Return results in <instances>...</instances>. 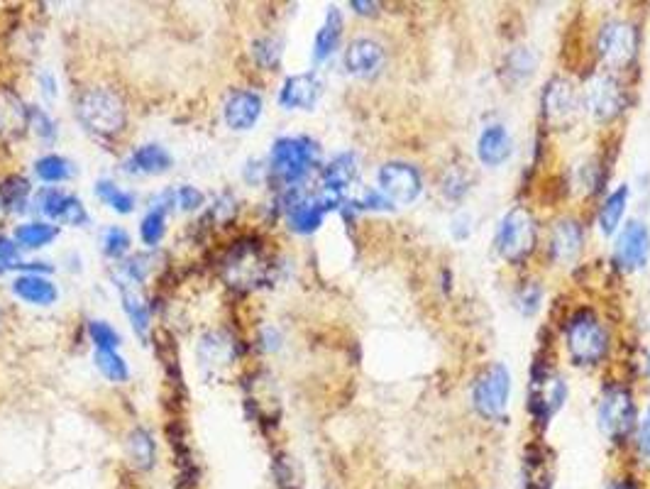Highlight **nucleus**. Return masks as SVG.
Instances as JSON below:
<instances>
[{
	"label": "nucleus",
	"instance_id": "nucleus-18",
	"mask_svg": "<svg viewBox=\"0 0 650 489\" xmlns=\"http://www.w3.org/2000/svg\"><path fill=\"white\" fill-rule=\"evenodd\" d=\"M582 245H585V238H582V228L577 221H570V218H563L553 225L550 230V255L560 262V265H567V262H575L580 257Z\"/></svg>",
	"mask_w": 650,
	"mask_h": 489
},
{
	"label": "nucleus",
	"instance_id": "nucleus-31",
	"mask_svg": "<svg viewBox=\"0 0 650 489\" xmlns=\"http://www.w3.org/2000/svg\"><path fill=\"white\" fill-rule=\"evenodd\" d=\"M35 174L42 181H47V184H59V181L71 179V174H74V167H71L69 159H64L59 155H47V157L37 159Z\"/></svg>",
	"mask_w": 650,
	"mask_h": 489
},
{
	"label": "nucleus",
	"instance_id": "nucleus-41",
	"mask_svg": "<svg viewBox=\"0 0 650 489\" xmlns=\"http://www.w3.org/2000/svg\"><path fill=\"white\" fill-rule=\"evenodd\" d=\"M538 304H541V289H538L536 284H528L519 294V309L526 313V316H531V313L538 311Z\"/></svg>",
	"mask_w": 650,
	"mask_h": 489
},
{
	"label": "nucleus",
	"instance_id": "nucleus-35",
	"mask_svg": "<svg viewBox=\"0 0 650 489\" xmlns=\"http://www.w3.org/2000/svg\"><path fill=\"white\" fill-rule=\"evenodd\" d=\"M88 333H91L96 350H115L120 345V335L106 321H91L88 323Z\"/></svg>",
	"mask_w": 650,
	"mask_h": 489
},
{
	"label": "nucleus",
	"instance_id": "nucleus-36",
	"mask_svg": "<svg viewBox=\"0 0 650 489\" xmlns=\"http://www.w3.org/2000/svg\"><path fill=\"white\" fill-rule=\"evenodd\" d=\"M103 250H106L108 257L118 260L130 250V235L123 228H110L106 238H103Z\"/></svg>",
	"mask_w": 650,
	"mask_h": 489
},
{
	"label": "nucleus",
	"instance_id": "nucleus-7",
	"mask_svg": "<svg viewBox=\"0 0 650 489\" xmlns=\"http://www.w3.org/2000/svg\"><path fill=\"white\" fill-rule=\"evenodd\" d=\"M379 191L389 203L396 206H411L421 196L423 181L416 167L406 162H389L377 174Z\"/></svg>",
	"mask_w": 650,
	"mask_h": 489
},
{
	"label": "nucleus",
	"instance_id": "nucleus-12",
	"mask_svg": "<svg viewBox=\"0 0 650 489\" xmlns=\"http://www.w3.org/2000/svg\"><path fill=\"white\" fill-rule=\"evenodd\" d=\"M624 91H621L619 81L611 79L609 74H594L585 86V106L587 111L597 120L607 123L614 120L616 115L624 111Z\"/></svg>",
	"mask_w": 650,
	"mask_h": 489
},
{
	"label": "nucleus",
	"instance_id": "nucleus-20",
	"mask_svg": "<svg viewBox=\"0 0 650 489\" xmlns=\"http://www.w3.org/2000/svg\"><path fill=\"white\" fill-rule=\"evenodd\" d=\"M262 115V98L255 91H235L225 103V123L233 130H250Z\"/></svg>",
	"mask_w": 650,
	"mask_h": 489
},
{
	"label": "nucleus",
	"instance_id": "nucleus-40",
	"mask_svg": "<svg viewBox=\"0 0 650 489\" xmlns=\"http://www.w3.org/2000/svg\"><path fill=\"white\" fill-rule=\"evenodd\" d=\"M30 125H35L37 135L44 137V140H52V137L57 135V128H54V123L49 120V115L44 111H37V108H30Z\"/></svg>",
	"mask_w": 650,
	"mask_h": 489
},
{
	"label": "nucleus",
	"instance_id": "nucleus-39",
	"mask_svg": "<svg viewBox=\"0 0 650 489\" xmlns=\"http://www.w3.org/2000/svg\"><path fill=\"white\" fill-rule=\"evenodd\" d=\"M176 196V203H179L184 211H196L198 206H203V194L194 186H179V189L174 191Z\"/></svg>",
	"mask_w": 650,
	"mask_h": 489
},
{
	"label": "nucleus",
	"instance_id": "nucleus-8",
	"mask_svg": "<svg viewBox=\"0 0 650 489\" xmlns=\"http://www.w3.org/2000/svg\"><path fill=\"white\" fill-rule=\"evenodd\" d=\"M636 27L624 20H611L599 32V54L609 69H626L636 59Z\"/></svg>",
	"mask_w": 650,
	"mask_h": 489
},
{
	"label": "nucleus",
	"instance_id": "nucleus-29",
	"mask_svg": "<svg viewBox=\"0 0 650 489\" xmlns=\"http://www.w3.org/2000/svg\"><path fill=\"white\" fill-rule=\"evenodd\" d=\"M128 458L137 470H150L154 465V441L145 428H135L128 436Z\"/></svg>",
	"mask_w": 650,
	"mask_h": 489
},
{
	"label": "nucleus",
	"instance_id": "nucleus-24",
	"mask_svg": "<svg viewBox=\"0 0 650 489\" xmlns=\"http://www.w3.org/2000/svg\"><path fill=\"white\" fill-rule=\"evenodd\" d=\"M235 360V343L225 333H208L201 340V362L203 367H228Z\"/></svg>",
	"mask_w": 650,
	"mask_h": 489
},
{
	"label": "nucleus",
	"instance_id": "nucleus-10",
	"mask_svg": "<svg viewBox=\"0 0 650 489\" xmlns=\"http://www.w3.org/2000/svg\"><path fill=\"white\" fill-rule=\"evenodd\" d=\"M636 423L633 399L626 389H611L599 406V428L609 441H624Z\"/></svg>",
	"mask_w": 650,
	"mask_h": 489
},
{
	"label": "nucleus",
	"instance_id": "nucleus-37",
	"mask_svg": "<svg viewBox=\"0 0 650 489\" xmlns=\"http://www.w3.org/2000/svg\"><path fill=\"white\" fill-rule=\"evenodd\" d=\"M467 189H470V181L465 179V174L460 172V169H450L448 174H445L443 179V191L448 199H462V196L467 194Z\"/></svg>",
	"mask_w": 650,
	"mask_h": 489
},
{
	"label": "nucleus",
	"instance_id": "nucleus-46",
	"mask_svg": "<svg viewBox=\"0 0 650 489\" xmlns=\"http://www.w3.org/2000/svg\"><path fill=\"white\" fill-rule=\"evenodd\" d=\"M607 489H636V485H633V482H624V480H616V482H611V485Z\"/></svg>",
	"mask_w": 650,
	"mask_h": 489
},
{
	"label": "nucleus",
	"instance_id": "nucleus-1",
	"mask_svg": "<svg viewBox=\"0 0 650 489\" xmlns=\"http://www.w3.org/2000/svg\"><path fill=\"white\" fill-rule=\"evenodd\" d=\"M76 115H79L81 125L88 133L98 137H113L123 133L125 123H128V111H125L123 98L115 91L103 89V86H93L86 89L76 101Z\"/></svg>",
	"mask_w": 650,
	"mask_h": 489
},
{
	"label": "nucleus",
	"instance_id": "nucleus-43",
	"mask_svg": "<svg viewBox=\"0 0 650 489\" xmlns=\"http://www.w3.org/2000/svg\"><path fill=\"white\" fill-rule=\"evenodd\" d=\"M511 67H514L516 74H528L533 69V57L528 49H516L514 57H511Z\"/></svg>",
	"mask_w": 650,
	"mask_h": 489
},
{
	"label": "nucleus",
	"instance_id": "nucleus-5",
	"mask_svg": "<svg viewBox=\"0 0 650 489\" xmlns=\"http://www.w3.org/2000/svg\"><path fill=\"white\" fill-rule=\"evenodd\" d=\"M509 394V370L504 365H499V362H494V365H489L477 377L475 387H472V404H475L477 414L484 416V419H499V416H504L506 404H509Z\"/></svg>",
	"mask_w": 650,
	"mask_h": 489
},
{
	"label": "nucleus",
	"instance_id": "nucleus-11",
	"mask_svg": "<svg viewBox=\"0 0 650 489\" xmlns=\"http://www.w3.org/2000/svg\"><path fill=\"white\" fill-rule=\"evenodd\" d=\"M338 203V199H333V196L328 194H294L286 201V223H289V228L296 230V233L308 235L321 228L325 213H328L330 208H338Z\"/></svg>",
	"mask_w": 650,
	"mask_h": 489
},
{
	"label": "nucleus",
	"instance_id": "nucleus-42",
	"mask_svg": "<svg viewBox=\"0 0 650 489\" xmlns=\"http://www.w3.org/2000/svg\"><path fill=\"white\" fill-rule=\"evenodd\" d=\"M638 450H641L643 458L650 463V404H648L646 414H643L641 426H638Z\"/></svg>",
	"mask_w": 650,
	"mask_h": 489
},
{
	"label": "nucleus",
	"instance_id": "nucleus-16",
	"mask_svg": "<svg viewBox=\"0 0 650 489\" xmlns=\"http://www.w3.org/2000/svg\"><path fill=\"white\" fill-rule=\"evenodd\" d=\"M321 81L316 74H296L284 81L279 103L286 111H311L321 98Z\"/></svg>",
	"mask_w": 650,
	"mask_h": 489
},
{
	"label": "nucleus",
	"instance_id": "nucleus-14",
	"mask_svg": "<svg viewBox=\"0 0 650 489\" xmlns=\"http://www.w3.org/2000/svg\"><path fill=\"white\" fill-rule=\"evenodd\" d=\"M567 394L565 382L553 372H538L536 377L531 379V414L536 416L538 421H550L558 409L563 406Z\"/></svg>",
	"mask_w": 650,
	"mask_h": 489
},
{
	"label": "nucleus",
	"instance_id": "nucleus-33",
	"mask_svg": "<svg viewBox=\"0 0 650 489\" xmlns=\"http://www.w3.org/2000/svg\"><path fill=\"white\" fill-rule=\"evenodd\" d=\"M96 365L110 382H125L130 377L128 365L115 350H96Z\"/></svg>",
	"mask_w": 650,
	"mask_h": 489
},
{
	"label": "nucleus",
	"instance_id": "nucleus-44",
	"mask_svg": "<svg viewBox=\"0 0 650 489\" xmlns=\"http://www.w3.org/2000/svg\"><path fill=\"white\" fill-rule=\"evenodd\" d=\"M15 255H18V247L8 243V240H0V265L10 267V262L15 260Z\"/></svg>",
	"mask_w": 650,
	"mask_h": 489
},
{
	"label": "nucleus",
	"instance_id": "nucleus-3",
	"mask_svg": "<svg viewBox=\"0 0 650 489\" xmlns=\"http://www.w3.org/2000/svg\"><path fill=\"white\" fill-rule=\"evenodd\" d=\"M497 252L506 262L516 265V262L526 260L536 247V221L526 208H514L504 216L497 230Z\"/></svg>",
	"mask_w": 650,
	"mask_h": 489
},
{
	"label": "nucleus",
	"instance_id": "nucleus-4",
	"mask_svg": "<svg viewBox=\"0 0 650 489\" xmlns=\"http://www.w3.org/2000/svg\"><path fill=\"white\" fill-rule=\"evenodd\" d=\"M609 335L607 328L589 313L572 318L567 326V350L577 365H594L607 353Z\"/></svg>",
	"mask_w": 650,
	"mask_h": 489
},
{
	"label": "nucleus",
	"instance_id": "nucleus-32",
	"mask_svg": "<svg viewBox=\"0 0 650 489\" xmlns=\"http://www.w3.org/2000/svg\"><path fill=\"white\" fill-rule=\"evenodd\" d=\"M96 194H98V199L106 203V206H110L113 211H118V213H130L132 206H135V196H132L130 191H123L120 186H115L113 181H108V179L98 181Z\"/></svg>",
	"mask_w": 650,
	"mask_h": 489
},
{
	"label": "nucleus",
	"instance_id": "nucleus-13",
	"mask_svg": "<svg viewBox=\"0 0 650 489\" xmlns=\"http://www.w3.org/2000/svg\"><path fill=\"white\" fill-rule=\"evenodd\" d=\"M616 265H621L626 272H636V269L646 267L650 257V230L641 221L626 223L621 230L619 240H616Z\"/></svg>",
	"mask_w": 650,
	"mask_h": 489
},
{
	"label": "nucleus",
	"instance_id": "nucleus-9",
	"mask_svg": "<svg viewBox=\"0 0 650 489\" xmlns=\"http://www.w3.org/2000/svg\"><path fill=\"white\" fill-rule=\"evenodd\" d=\"M580 93L567 79H553L543 93V115L553 128H570L580 115Z\"/></svg>",
	"mask_w": 650,
	"mask_h": 489
},
{
	"label": "nucleus",
	"instance_id": "nucleus-21",
	"mask_svg": "<svg viewBox=\"0 0 650 489\" xmlns=\"http://www.w3.org/2000/svg\"><path fill=\"white\" fill-rule=\"evenodd\" d=\"M511 150H514V142H511L509 130L499 123L487 125L477 140V157L479 162L487 164V167H499V164H504L506 159L511 157Z\"/></svg>",
	"mask_w": 650,
	"mask_h": 489
},
{
	"label": "nucleus",
	"instance_id": "nucleus-34",
	"mask_svg": "<svg viewBox=\"0 0 650 489\" xmlns=\"http://www.w3.org/2000/svg\"><path fill=\"white\" fill-rule=\"evenodd\" d=\"M0 196H3L8 211H22L27 196H30V184H27L25 179L13 177V179L5 181L3 186H0Z\"/></svg>",
	"mask_w": 650,
	"mask_h": 489
},
{
	"label": "nucleus",
	"instance_id": "nucleus-22",
	"mask_svg": "<svg viewBox=\"0 0 650 489\" xmlns=\"http://www.w3.org/2000/svg\"><path fill=\"white\" fill-rule=\"evenodd\" d=\"M357 177V159L350 152L335 157L328 167L323 169V194L333 199H343V194L350 189V184Z\"/></svg>",
	"mask_w": 650,
	"mask_h": 489
},
{
	"label": "nucleus",
	"instance_id": "nucleus-19",
	"mask_svg": "<svg viewBox=\"0 0 650 489\" xmlns=\"http://www.w3.org/2000/svg\"><path fill=\"white\" fill-rule=\"evenodd\" d=\"M40 206H42V211L52 218V221H59L66 225H84L88 221L84 203L76 199V196L64 194V191H59V189L42 191Z\"/></svg>",
	"mask_w": 650,
	"mask_h": 489
},
{
	"label": "nucleus",
	"instance_id": "nucleus-38",
	"mask_svg": "<svg viewBox=\"0 0 650 489\" xmlns=\"http://www.w3.org/2000/svg\"><path fill=\"white\" fill-rule=\"evenodd\" d=\"M255 57L262 67L269 69L279 62V57H282V49H279V45L274 40H260L255 45Z\"/></svg>",
	"mask_w": 650,
	"mask_h": 489
},
{
	"label": "nucleus",
	"instance_id": "nucleus-26",
	"mask_svg": "<svg viewBox=\"0 0 650 489\" xmlns=\"http://www.w3.org/2000/svg\"><path fill=\"white\" fill-rule=\"evenodd\" d=\"M137 282H132V279H125V282H120V299H123V306L125 311H128L132 326H135V331L140 335L147 333V328H150V306L145 304V299H142V294L137 291L135 287Z\"/></svg>",
	"mask_w": 650,
	"mask_h": 489
},
{
	"label": "nucleus",
	"instance_id": "nucleus-6",
	"mask_svg": "<svg viewBox=\"0 0 650 489\" xmlns=\"http://www.w3.org/2000/svg\"><path fill=\"white\" fill-rule=\"evenodd\" d=\"M225 282L235 289H255L267 282L269 265L262 250L252 243H238L223 262Z\"/></svg>",
	"mask_w": 650,
	"mask_h": 489
},
{
	"label": "nucleus",
	"instance_id": "nucleus-15",
	"mask_svg": "<svg viewBox=\"0 0 650 489\" xmlns=\"http://www.w3.org/2000/svg\"><path fill=\"white\" fill-rule=\"evenodd\" d=\"M30 128V108L13 89H0V137L5 142L20 140Z\"/></svg>",
	"mask_w": 650,
	"mask_h": 489
},
{
	"label": "nucleus",
	"instance_id": "nucleus-48",
	"mask_svg": "<svg viewBox=\"0 0 650 489\" xmlns=\"http://www.w3.org/2000/svg\"><path fill=\"white\" fill-rule=\"evenodd\" d=\"M648 375H650V357H648Z\"/></svg>",
	"mask_w": 650,
	"mask_h": 489
},
{
	"label": "nucleus",
	"instance_id": "nucleus-27",
	"mask_svg": "<svg viewBox=\"0 0 650 489\" xmlns=\"http://www.w3.org/2000/svg\"><path fill=\"white\" fill-rule=\"evenodd\" d=\"M340 32H343V18H340L338 10L330 8L328 18H325L323 27L318 30L316 42H313V59H316L318 64L325 62V59H328L330 54H333L335 49H338Z\"/></svg>",
	"mask_w": 650,
	"mask_h": 489
},
{
	"label": "nucleus",
	"instance_id": "nucleus-17",
	"mask_svg": "<svg viewBox=\"0 0 650 489\" xmlns=\"http://www.w3.org/2000/svg\"><path fill=\"white\" fill-rule=\"evenodd\" d=\"M345 67L352 76H360V79H372L377 76L384 67V49L379 42L367 40V37H360V40L350 42L345 52Z\"/></svg>",
	"mask_w": 650,
	"mask_h": 489
},
{
	"label": "nucleus",
	"instance_id": "nucleus-45",
	"mask_svg": "<svg viewBox=\"0 0 650 489\" xmlns=\"http://www.w3.org/2000/svg\"><path fill=\"white\" fill-rule=\"evenodd\" d=\"M352 8H355L357 13L369 15V13H372V8H377V5H374V3H352Z\"/></svg>",
	"mask_w": 650,
	"mask_h": 489
},
{
	"label": "nucleus",
	"instance_id": "nucleus-25",
	"mask_svg": "<svg viewBox=\"0 0 650 489\" xmlns=\"http://www.w3.org/2000/svg\"><path fill=\"white\" fill-rule=\"evenodd\" d=\"M128 167L142 174H164L172 167V155L159 145H142L132 152Z\"/></svg>",
	"mask_w": 650,
	"mask_h": 489
},
{
	"label": "nucleus",
	"instance_id": "nucleus-2",
	"mask_svg": "<svg viewBox=\"0 0 650 489\" xmlns=\"http://www.w3.org/2000/svg\"><path fill=\"white\" fill-rule=\"evenodd\" d=\"M321 150L308 137H282L274 142L272 155H269V169L274 179H279L286 186H294L304 181L313 169L318 167Z\"/></svg>",
	"mask_w": 650,
	"mask_h": 489
},
{
	"label": "nucleus",
	"instance_id": "nucleus-28",
	"mask_svg": "<svg viewBox=\"0 0 650 489\" xmlns=\"http://www.w3.org/2000/svg\"><path fill=\"white\" fill-rule=\"evenodd\" d=\"M626 203H629V186L626 184H621L619 189L611 191L609 199L604 201L602 211H599V225H602V230L607 235H611L616 228H619L621 218H624V211H626Z\"/></svg>",
	"mask_w": 650,
	"mask_h": 489
},
{
	"label": "nucleus",
	"instance_id": "nucleus-30",
	"mask_svg": "<svg viewBox=\"0 0 650 489\" xmlns=\"http://www.w3.org/2000/svg\"><path fill=\"white\" fill-rule=\"evenodd\" d=\"M59 230L49 223H22L15 230V243L22 247H44L57 238Z\"/></svg>",
	"mask_w": 650,
	"mask_h": 489
},
{
	"label": "nucleus",
	"instance_id": "nucleus-47",
	"mask_svg": "<svg viewBox=\"0 0 650 489\" xmlns=\"http://www.w3.org/2000/svg\"><path fill=\"white\" fill-rule=\"evenodd\" d=\"M8 206H5V201H3V196H0V223L5 221V216H8Z\"/></svg>",
	"mask_w": 650,
	"mask_h": 489
},
{
	"label": "nucleus",
	"instance_id": "nucleus-23",
	"mask_svg": "<svg viewBox=\"0 0 650 489\" xmlns=\"http://www.w3.org/2000/svg\"><path fill=\"white\" fill-rule=\"evenodd\" d=\"M13 294L30 306H52L57 301V287L42 274H20L13 282Z\"/></svg>",
	"mask_w": 650,
	"mask_h": 489
}]
</instances>
